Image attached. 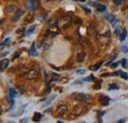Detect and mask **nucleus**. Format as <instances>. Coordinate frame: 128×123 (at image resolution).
I'll list each match as a JSON object with an SVG mask.
<instances>
[{
    "mask_svg": "<svg viewBox=\"0 0 128 123\" xmlns=\"http://www.w3.org/2000/svg\"><path fill=\"white\" fill-rule=\"evenodd\" d=\"M37 18H38V19H40V21L44 22V21H45V19L47 18V15H46V14H43V15H38V16H37Z\"/></svg>",
    "mask_w": 128,
    "mask_h": 123,
    "instance_id": "17",
    "label": "nucleus"
},
{
    "mask_svg": "<svg viewBox=\"0 0 128 123\" xmlns=\"http://www.w3.org/2000/svg\"><path fill=\"white\" fill-rule=\"evenodd\" d=\"M67 111H68V107H67V105H59V106L57 107V113H58L59 115H61V116H63Z\"/></svg>",
    "mask_w": 128,
    "mask_h": 123,
    "instance_id": "5",
    "label": "nucleus"
},
{
    "mask_svg": "<svg viewBox=\"0 0 128 123\" xmlns=\"http://www.w3.org/2000/svg\"><path fill=\"white\" fill-rule=\"evenodd\" d=\"M112 1H114V2H115V3H116V2H117V1H118V0H112Z\"/></svg>",
    "mask_w": 128,
    "mask_h": 123,
    "instance_id": "37",
    "label": "nucleus"
},
{
    "mask_svg": "<svg viewBox=\"0 0 128 123\" xmlns=\"http://www.w3.org/2000/svg\"><path fill=\"white\" fill-rule=\"evenodd\" d=\"M109 23H111L112 25H115L116 23H117V20L115 19V17L114 16H112V15H107L106 17H105Z\"/></svg>",
    "mask_w": 128,
    "mask_h": 123,
    "instance_id": "9",
    "label": "nucleus"
},
{
    "mask_svg": "<svg viewBox=\"0 0 128 123\" xmlns=\"http://www.w3.org/2000/svg\"><path fill=\"white\" fill-rule=\"evenodd\" d=\"M73 1H80V2H85L86 0H73Z\"/></svg>",
    "mask_w": 128,
    "mask_h": 123,
    "instance_id": "34",
    "label": "nucleus"
},
{
    "mask_svg": "<svg viewBox=\"0 0 128 123\" xmlns=\"http://www.w3.org/2000/svg\"><path fill=\"white\" fill-rule=\"evenodd\" d=\"M76 72H77V74H85L86 73V70L85 69H80V70H77Z\"/></svg>",
    "mask_w": 128,
    "mask_h": 123,
    "instance_id": "22",
    "label": "nucleus"
},
{
    "mask_svg": "<svg viewBox=\"0 0 128 123\" xmlns=\"http://www.w3.org/2000/svg\"><path fill=\"white\" fill-rule=\"evenodd\" d=\"M81 7H82V8H83V9H84V10H85L87 13H90V12H91V10H90V9H88V8H86L85 6H82V5H81Z\"/></svg>",
    "mask_w": 128,
    "mask_h": 123,
    "instance_id": "26",
    "label": "nucleus"
},
{
    "mask_svg": "<svg viewBox=\"0 0 128 123\" xmlns=\"http://www.w3.org/2000/svg\"><path fill=\"white\" fill-rule=\"evenodd\" d=\"M9 94H10V97H11V98H16V97L18 96L17 91L14 90V89H12V88L9 89Z\"/></svg>",
    "mask_w": 128,
    "mask_h": 123,
    "instance_id": "13",
    "label": "nucleus"
},
{
    "mask_svg": "<svg viewBox=\"0 0 128 123\" xmlns=\"http://www.w3.org/2000/svg\"><path fill=\"white\" fill-rule=\"evenodd\" d=\"M1 113H2V107L0 106V115H1Z\"/></svg>",
    "mask_w": 128,
    "mask_h": 123,
    "instance_id": "36",
    "label": "nucleus"
},
{
    "mask_svg": "<svg viewBox=\"0 0 128 123\" xmlns=\"http://www.w3.org/2000/svg\"><path fill=\"white\" fill-rule=\"evenodd\" d=\"M115 58H116V56H115V57H113V58H111V59H110V61H109V62H107V65H109V64H110V63H111V62H112V61H113V60H114V59H115Z\"/></svg>",
    "mask_w": 128,
    "mask_h": 123,
    "instance_id": "27",
    "label": "nucleus"
},
{
    "mask_svg": "<svg viewBox=\"0 0 128 123\" xmlns=\"http://www.w3.org/2000/svg\"><path fill=\"white\" fill-rule=\"evenodd\" d=\"M122 49H123V51H124V52H127V47H126L125 45H124V46H122Z\"/></svg>",
    "mask_w": 128,
    "mask_h": 123,
    "instance_id": "29",
    "label": "nucleus"
},
{
    "mask_svg": "<svg viewBox=\"0 0 128 123\" xmlns=\"http://www.w3.org/2000/svg\"><path fill=\"white\" fill-rule=\"evenodd\" d=\"M42 117H43V114H41L40 112H36L35 115H34V117H33V120L35 122H39L42 119Z\"/></svg>",
    "mask_w": 128,
    "mask_h": 123,
    "instance_id": "12",
    "label": "nucleus"
},
{
    "mask_svg": "<svg viewBox=\"0 0 128 123\" xmlns=\"http://www.w3.org/2000/svg\"><path fill=\"white\" fill-rule=\"evenodd\" d=\"M24 15V11L23 10H21V9H17L16 10V12L14 13V15L12 16V22H17L22 16Z\"/></svg>",
    "mask_w": 128,
    "mask_h": 123,
    "instance_id": "3",
    "label": "nucleus"
},
{
    "mask_svg": "<svg viewBox=\"0 0 128 123\" xmlns=\"http://www.w3.org/2000/svg\"><path fill=\"white\" fill-rule=\"evenodd\" d=\"M9 65V60L8 59H3L0 61V71L5 70Z\"/></svg>",
    "mask_w": 128,
    "mask_h": 123,
    "instance_id": "6",
    "label": "nucleus"
},
{
    "mask_svg": "<svg viewBox=\"0 0 128 123\" xmlns=\"http://www.w3.org/2000/svg\"><path fill=\"white\" fill-rule=\"evenodd\" d=\"M121 77H122V78H124L125 80H127V79H128L127 73H123V72H121Z\"/></svg>",
    "mask_w": 128,
    "mask_h": 123,
    "instance_id": "25",
    "label": "nucleus"
},
{
    "mask_svg": "<svg viewBox=\"0 0 128 123\" xmlns=\"http://www.w3.org/2000/svg\"><path fill=\"white\" fill-rule=\"evenodd\" d=\"M102 64H103V61H101V62H99L98 64H96V65H94V66H92L91 67V70H94V71H97L101 66H102Z\"/></svg>",
    "mask_w": 128,
    "mask_h": 123,
    "instance_id": "16",
    "label": "nucleus"
},
{
    "mask_svg": "<svg viewBox=\"0 0 128 123\" xmlns=\"http://www.w3.org/2000/svg\"><path fill=\"white\" fill-rule=\"evenodd\" d=\"M26 7L28 9L34 11V10H36L38 8V3L36 1H34V0H27L26 1Z\"/></svg>",
    "mask_w": 128,
    "mask_h": 123,
    "instance_id": "4",
    "label": "nucleus"
},
{
    "mask_svg": "<svg viewBox=\"0 0 128 123\" xmlns=\"http://www.w3.org/2000/svg\"><path fill=\"white\" fill-rule=\"evenodd\" d=\"M94 7L96 8V10L98 12H105L107 10V7L105 5H102V4H98V3H95L94 4Z\"/></svg>",
    "mask_w": 128,
    "mask_h": 123,
    "instance_id": "7",
    "label": "nucleus"
},
{
    "mask_svg": "<svg viewBox=\"0 0 128 123\" xmlns=\"http://www.w3.org/2000/svg\"><path fill=\"white\" fill-rule=\"evenodd\" d=\"M83 81H87V82H89V81H95V77H94V76H91V77L85 78Z\"/></svg>",
    "mask_w": 128,
    "mask_h": 123,
    "instance_id": "20",
    "label": "nucleus"
},
{
    "mask_svg": "<svg viewBox=\"0 0 128 123\" xmlns=\"http://www.w3.org/2000/svg\"><path fill=\"white\" fill-rule=\"evenodd\" d=\"M47 1H52V0H47Z\"/></svg>",
    "mask_w": 128,
    "mask_h": 123,
    "instance_id": "38",
    "label": "nucleus"
},
{
    "mask_svg": "<svg viewBox=\"0 0 128 123\" xmlns=\"http://www.w3.org/2000/svg\"><path fill=\"white\" fill-rule=\"evenodd\" d=\"M24 75L29 80H35V79H37L39 77V71L38 70H35V69H31L28 72H26Z\"/></svg>",
    "mask_w": 128,
    "mask_h": 123,
    "instance_id": "1",
    "label": "nucleus"
},
{
    "mask_svg": "<svg viewBox=\"0 0 128 123\" xmlns=\"http://www.w3.org/2000/svg\"><path fill=\"white\" fill-rule=\"evenodd\" d=\"M117 65H118V63L116 62V63H114V64H112V67H114V68H115V67H116Z\"/></svg>",
    "mask_w": 128,
    "mask_h": 123,
    "instance_id": "33",
    "label": "nucleus"
},
{
    "mask_svg": "<svg viewBox=\"0 0 128 123\" xmlns=\"http://www.w3.org/2000/svg\"><path fill=\"white\" fill-rule=\"evenodd\" d=\"M55 98H56V96H55V95H54V96H52V97L50 98V100H48V101L46 102V104H45V105H49V104H50V103H51V102H52V101H53V100H54Z\"/></svg>",
    "mask_w": 128,
    "mask_h": 123,
    "instance_id": "21",
    "label": "nucleus"
},
{
    "mask_svg": "<svg viewBox=\"0 0 128 123\" xmlns=\"http://www.w3.org/2000/svg\"><path fill=\"white\" fill-rule=\"evenodd\" d=\"M117 89H118V87L116 85H111L109 87V91H111V90H117Z\"/></svg>",
    "mask_w": 128,
    "mask_h": 123,
    "instance_id": "23",
    "label": "nucleus"
},
{
    "mask_svg": "<svg viewBox=\"0 0 128 123\" xmlns=\"http://www.w3.org/2000/svg\"><path fill=\"white\" fill-rule=\"evenodd\" d=\"M101 98H102V99H100L101 104L103 105H107L108 103H109V101H110V99L108 97H106V96H101Z\"/></svg>",
    "mask_w": 128,
    "mask_h": 123,
    "instance_id": "10",
    "label": "nucleus"
},
{
    "mask_svg": "<svg viewBox=\"0 0 128 123\" xmlns=\"http://www.w3.org/2000/svg\"><path fill=\"white\" fill-rule=\"evenodd\" d=\"M9 41H10V38H9V37H7V38H5V40H4V41H2V42L0 43V48H2V47H4V46H5V45H6V44H7L8 42H9Z\"/></svg>",
    "mask_w": 128,
    "mask_h": 123,
    "instance_id": "19",
    "label": "nucleus"
},
{
    "mask_svg": "<svg viewBox=\"0 0 128 123\" xmlns=\"http://www.w3.org/2000/svg\"><path fill=\"white\" fill-rule=\"evenodd\" d=\"M29 53H30V55H32V56H38V52H37V50H36V43H35V42L32 43V46H31V48H30V50H29Z\"/></svg>",
    "mask_w": 128,
    "mask_h": 123,
    "instance_id": "8",
    "label": "nucleus"
},
{
    "mask_svg": "<svg viewBox=\"0 0 128 123\" xmlns=\"http://www.w3.org/2000/svg\"><path fill=\"white\" fill-rule=\"evenodd\" d=\"M84 57H85V52L79 53V54H78V61H79V62H82V61L84 60Z\"/></svg>",
    "mask_w": 128,
    "mask_h": 123,
    "instance_id": "18",
    "label": "nucleus"
},
{
    "mask_svg": "<svg viewBox=\"0 0 128 123\" xmlns=\"http://www.w3.org/2000/svg\"><path fill=\"white\" fill-rule=\"evenodd\" d=\"M36 28H37V25H34V26L30 27V28H29V30H28V31L25 33V35H32V34L35 32Z\"/></svg>",
    "mask_w": 128,
    "mask_h": 123,
    "instance_id": "11",
    "label": "nucleus"
},
{
    "mask_svg": "<svg viewBox=\"0 0 128 123\" xmlns=\"http://www.w3.org/2000/svg\"><path fill=\"white\" fill-rule=\"evenodd\" d=\"M126 58H123L122 61H121V64H122V67H126Z\"/></svg>",
    "mask_w": 128,
    "mask_h": 123,
    "instance_id": "24",
    "label": "nucleus"
},
{
    "mask_svg": "<svg viewBox=\"0 0 128 123\" xmlns=\"http://www.w3.org/2000/svg\"><path fill=\"white\" fill-rule=\"evenodd\" d=\"M81 82H82V81H76V82H75V84H78V85H82L83 83H81Z\"/></svg>",
    "mask_w": 128,
    "mask_h": 123,
    "instance_id": "31",
    "label": "nucleus"
},
{
    "mask_svg": "<svg viewBox=\"0 0 128 123\" xmlns=\"http://www.w3.org/2000/svg\"><path fill=\"white\" fill-rule=\"evenodd\" d=\"M124 121H125V120H124V119H123V120H119V121H118V122H119V123H122V122H124Z\"/></svg>",
    "mask_w": 128,
    "mask_h": 123,
    "instance_id": "35",
    "label": "nucleus"
},
{
    "mask_svg": "<svg viewBox=\"0 0 128 123\" xmlns=\"http://www.w3.org/2000/svg\"><path fill=\"white\" fill-rule=\"evenodd\" d=\"M34 21V14L31 13L30 15H28V17H26V23H31Z\"/></svg>",
    "mask_w": 128,
    "mask_h": 123,
    "instance_id": "15",
    "label": "nucleus"
},
{
    "mask_svg": "<svg viewBox=\"0 0 128 123\" xmlns=\"http://www.w3.org/2000/svg\"><path fill=\"white\" fill-rule=\"evenodd\" d=\"M119 30H120V28H117V30H116V31H115V33H116V34H117V35H118V34H119Z\"/></svg>",
    "mask_w": 128,
    "mask_h": 123,
    "instance_id": "32",
    "label": "nucleus"
},
{
    "mask_svg": "<svg viewBox=\"0 0 128 123\" xmlns=\"http://www.w3.org/2000/svg\"><path fill=\"white\" fill-rule=\"evenodd\" d=\"M123 1H124V0H118V1L116 2V4H117V5H121V3H122Z\"/></svg>",
    "mask_w": 128,
    "mask_h": 123,
    "instance_id": "28",
    "label": "nucleus"
},
{
    "mask_svg": "<svg viewBox=\"0 0 128 123\" xmlns=\"http://www.w3.org/2000/svg\"><path fill=\"white\" fill-rule=\"evenodd\" d=\"M126 35H127V31L124 29V30H122V33L120 35V41H124L126 38Z\"/></svg>",
    "mask_w": 128,
    "mask_h": 123,
    "instance_id": "14",
    "label": "nucleus"
},
{
    "mask_svg": "<svg viewBox=\"0 0 128 123\" xmlns=\"http://www.w3.org/2000/svg\"><path fill=\"white\" fill-rule=\"evenodd\" d=\"M76 100L84 102V103H92V97L86 94H76L75 95Z\"/></svg>",
    "mask_w": 128,
    "mask_h": 123,
    "instance_id": "2",
    "label": "nucleus"
},
{
    "mask_svg": "<svg viewBox=\"0 0 128 123\" xmlns=\"http://www.w3.org/2000/svg\"><path fill=\"white\" fill-rule=\"evenodd\" d=\"M28 118H24V119H21V122H28Z\"/></svg>",
    "mask_w": 128,
    "mask_h": 123,
    "instance_id": "30",
    "label": "nucleus"
}]
</instances>
